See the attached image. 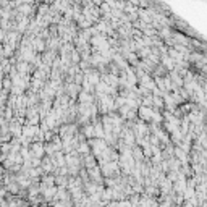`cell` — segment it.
Returning <instances> with one entry per match:
<instances>
[{
  "instance_id": "cell-1",
  "label": "cell",
  "mask_w": 207,
  "mask_h": 207,
  "mask_svg": "<svg viewBox=\"0 0 207 207\" xmlns=\"http://www.w3.org/2000/svg\"><path fill=\"white\" fill-rule=\"evenodd\" d=\"M152 113H154L152 107L139 105L138 110H136V117H139V120L141 121H146V123H150V121H152Z\"/></svg>"
},
{
  "instance_id": "cell-2",
  "label": "cell",
  "mask_w": 207,
  "mask_h": 207,
  "mask_svg": "<svg viewBox=\"0 0 207 207\" xmlns=\"http://www.w3.org/2000/svg\"><path fill=\"white\" fill-rule=\"evenodd\" d=\"M29 152H31V157H39L42 159L45 155V150H44V143H37V141H34L32 144H29Z\"/></svg>"
},
{
  "instance_id": "cell-3",
  "label": "cell",
  "mask_w": 207,
  "mask_h": 207,
  "mask_svg": "<svg viewBox=\"0 0 207 207\" xmlns=\"http://www.w3.org/2000/svg\"><path fill=\"white\" fill-rule=\"evenodd\" d=\"M81 133L84 134V138L86 139H91V138H94V125L91 123V121H89V123H86L83 126V131Z\"/></svg>"
},
{
  "instance_id": "cell-4",
  "label": "cell",
  "mask_w": 207,
  "mask_h": 207,
  "mask_svg": "<svg viewBox=\"0 0 207 207\" xmlns=\"http://www.w3.org/2000/svg\"><path fill=\"white\" fill-rule=\"evenodd\" d=\"M13 86V81H12V78L10 76H3L2 78V87L3 89H7V91H10V87Z\"/></svg>"
},
{
  "instance_id": "cell-5",
  "label": "cell",
  "mask_w": 207,
  "mask_h": 207,
  "mask_svg": "<svg viewBox=\"0 0 207 207\" xmlns=\"http://www.w3.org/2000/svg\"><path fill=\"white\" fill-rule=\"evenodd\" d=\"M7 192H8V191H7V188H5V186L0 188V197H5V196H7Z\"/></svg>"
}]
</instances>
